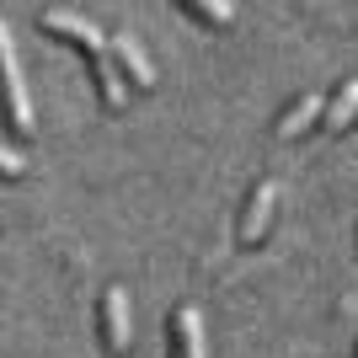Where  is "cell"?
I'll return each instance as SVG.
<instances>
[{
  "mask_svg": "<svg viewBox=\"0 0 358 358\" xmlns=\"http://www.w3.org/2000/svg\"><path fill=\"white\" fill-rule=\"evenodd\" d=\"M38 22H43L48 32L70 38V43L86 54L91 75H96V91H102V107H113V113H118V107H123V80H118V70H113V59H107V38H102V27H96L91 16H80V11H64V6L43 11Z\"/></svg>",
  "mask_w": 358,
  "mask_h": 358,
  "instance_id": "1",
  "label": "cell"
},
{
  "mask_svg": "<svg viewBox=\"0 0 358 358\" xmlns=\"http://www.w3.org/2000/svg\"><path fill=\"white\" fill-rule=\"evenodd\" d=\"M0 107H6L16 134H32V96H27V75H22V59H16L6 16H0Z\"/></svg>",
  "mask_w": 358,
  "mask_h": 358,
  "instance_id": "2",
  "label": "cell"
},
{
  "mask_svg": "<svg viewBox=\"0 0 358 358\" xmlns=\"http://www.w3.org/2000/svg\"><path fill=\"white\" fill-rule=\"evenodd\" d=\"M107 59H113V70H118V80L155 86V64H150L145 43H139L134 32H113V38H107Z\"/></svg>",
  "mask_w": 358,
  "mask_h": 358,
  "instance_id": "3",
  "label": "cell"
},
{
  "mask_svg": "<svg viewBox=\"0 0 358 358\" xmlns=\"http://www.w3.org/2000/svg\"><path fill=\"white\" fill-rule=\"evenodd\" d=\"M102 337H107V353H129L134 315H129V289L123 284H107V294H102Z\"/></svg>",
  "mask_w": 358,
  "mask_h": 358,
  "instance_id": "4",
  "label": "cell"
},
{
  "mask_svg": "<svg viewBox=\"0 0 358 358\" xmlns=\"http://www.w3.org/2000/svg\"><path fill=\"white\" fill-rule=\"evenodd\" d=\"M171 358H209L203 353V315L193 305L171 310Z\"/></svg>",
  "mask_w": 358,
  "mask_h": 358,
  "instance_id": "5",
  "label": "cell"
},
{
  "mask_svg": "<svg viewBox=\"0 0 358 358\" xmlns=\"http://www.w3.org/2000/svg\"><path fill=\"white\" fill-rule=\"evenodd\" d=\"M273 203H278V182H273V177H262V182L252 187V198H246V214H241V241H257L262 230H268Z\"/></svg>",
  "mask_w": 358,
  "mask_h": 358,
  "instance_id": "6",
  "label": "cell"
},
{
  "mask_svg": "<svg viewBox=\"0 0 358 358\" xmlns=\"http://www.w3.org/2000/svg\"><path fill=\"white\" fill-rule=\"evenodd\" d=\"M321 113H327V96H321V91H305V96H294V102L284 107V118H278V139H294L299 129H310Z\"/></svg>",
  "mask_w": 358,
  "mask_h": 358,
  "instance_id": "7",
  "label": "cell"
},
{
  "mask_svg": "<svg viewBox=\"0 0 358 358\" xmlns=\"http://www.w3.org/2000/svg\"><path fill=\"white\" fill-rule=\"evenodd\" d=\"M353 118H358V75H353V80H343V91L327 102V129H348Z\"/></svg>",
  "mask_w": 358,
  "mask_h": 358,
  "instance_id": "8",
  "label": "cell"
},
{
  "mask_svg": "<svg viewBox=\"0 0 358 358\" xmlns=\"http://www.w3.org/2000/svg\"><path fill=\"white\" fill-rule=\"evenodd\" d=\"M187 16H198V22H214V27H224V22H236V6H203V0H187Z\"/></svg>",
  "mask_w": 358,
  "mask_h": 358,
  "instance_id": "9",
  "label": "cell"
},
{
  "mask_svg": "<svg viewBox=\"0 0 358 358\" xmlns=\"http://www.w3.org/2000/svg\"><path fill=\"white\" fill-rule=\"evenodd\" d=\"M0 177H27V155L0 139Z\"/></svg>",
  "mask_w": 358,
  "mask_h": 358,
  "instance_id": "10",
  "label": "cell"
}]
</instances>
